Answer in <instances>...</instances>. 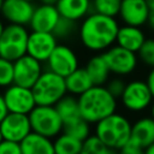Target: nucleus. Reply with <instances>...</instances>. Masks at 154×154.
Here are the masks:
<instances>
[{"label": "nucleus", "instance_id": "3", "mask_svg": "<svg viewBox=\"0 0 154 154\" xmlns=\"http://www.w3.org/2000/svg\"><path fill=\"white\" fill-rule=\"evenodd\" d=\"M131 128L132 123L128 117L114 112L95 124L94 135H96L109 148L119 150L130 142Z\"/></svg>", "mask_w": 154, "mask_h": 154}, {"label": "nucleus", "instance_id": "22", "mask_svg": "<svg viewBox=\"0 0 154 154\" xmlns=\"http://www.w3.org/2000/svg\"><path fill=\"white\" fill-rule=\"evenodd\" d=\"M84 67L88 71L90 78L95 85H105L108 82L111 70H109L102 53L93 55L87 61Z\"/></svg>", "mask_w": 154, "mask_h": 154}, {"label": "nucleus", "instance_id": "13", "mask_svg": "<svg viewBox=\"0 0 154 154\" xmlns=\"http://www.w3.org/2000/svg\"><path fill=\"white\" fill-rule=\"evenodd\" d=\"M58 45V38L53 32L31 30L28 38L26 53L41 63H46Z\"/></svg>", "mask_w": 154, "mask_h": 154}, {"label": "nucleus", "instance_id": "23", "mask_svg": "<svg viewBox=\"0 0 154 154\" xmlns=\"http://www.w3.org/2000/svg\"><path fill=\"white\" fill-rule=\"evenodd\" d=\"M55 108L60 116V118L63 119V123H70L81 116V111H79V105H78V99L75 95L71 94H66L65 96H63L55 105Z\"/></svg>", "mask_w": 154, "mask_h": 154}, {"label": "nucleus", "instance_id": "18", "mask_svg": "<svg viewBox=\"0 0 154 154\" xmlns=\"http://www.w3.org/2000/svg\"><path fill=\"white\" fill-rule=\"evenodd\" d=\"M144 41H146V36L141 26L128 25V24L119 26L116 45L137 53Z\"/></svg>", "mask_w": 154, "mask_h": 154}, {"label": "nucleus", "instance_id": "42", "mask_svg": "<svg viewBox=\"0 0 154 154\" xmlns=\"http://www.w3.org/2000/svg\"><path fill=\"white\" fill-rule=\"evenodd\" d=\"M4 140H5V138H4V136H2V132H1V130H0V143H1Z\"/></svg>", "mask_w": 154, "mask_h": 154}, {"label": "nucleus", "instance_id": "6", "mask_svg": "<svg viewBox=\"0 0 154 154\" xmlns=\"http://www.w3.org/2000/svg\"><path fill=\"white\" fill-rule=\"evenodd\" d=\"M29 119L32 131L46 137L55 138L63 132L64 123L55 106L36 105L29 113Z\"/></svg>", "mask_w": 154, "mask_h": 154}, {"label": "nucleus", "instance_id": "35", "mask_svg": "<svg viewBox=\"0 0 154 154\" xmlns=\"http://www.w3.org/2000/svg\"><path fill=\"white\" fill-rule=\"evenodd\" d=\"M8 113V109L6 107V103H5V100H4V95L0 93V123L1 120L5 118V116Z\"/></svg>", "mask_w": 154, "mask_h": 154}, {"label": "nucleus", "instance_id": "19", "mask_svg": "<svg viewBox=\"0 0 154 154\" xmlns=\"http://www.w3.org/2000/svg\"><path fill=\"white\" fill-rule=\"evenodd\" d=\"M57 8L61 17L77 22L85 18L91 7V0H58Z\"/></svg>", "mask_w": 154, "mask_h": 154}, {"label": "nucleus", "instance_id": "26", "mask_svg": "<svg viewBox=\"0 0 154 154\" xmlns=\"http://www.w3.org/2000/svg\"><path fill=\"white\" fill-rule=\"evenodd\" d=\"M79 154H118V150L106 146L96 135H90L87 140L83 141L82 150Z\"/></svg>", "mask_w": 154, "mask_h": 154}, {"label": "nucleus", "instance_id": "44", "mask_svg": "<svg viewBox=\"0 0 154 154\" xmlns=\"http://www.w3.org/2000/svg\"><path fill=\"white\" fill-rule=\"evenodd\" d=\"M28 1H31V2H34V1H36V0H28Z\"/></svg>", "mask_w": 154, "mask_h": 154}, {"label": "nucleus", "instance_id": "32", "mask_svg": "<svg viewBox=\"0 0 154 154\" xmlns=\"http://www.w3.org/2000/svg\"><path fill=\"white\" fill-rule=\"evenodd\" d=\"M0 154H22L20 143L4 140L0 143Z\"/></svg>", "mask_w": 154, "mask_h": 154}, {"label": "nucleus", "instance_id": "17", "mask_svg": "<svg viewBox=\"0 0 154 154\" xmlns=\"http://www.w3.org/2000/svg\"><path fill=\"white\" fill-rule=\"evenodd\" d=\"M130 142L146 149L154 143V119L148 117H142L132 123Z\"/></svg>", "mask_w": 154, "mask_h": 154}, {"label": "nucleus", "instance_id": "31", "mask_svg": "<svg viewBox=\"0 0 154 154\" xmlns=\"http://www.w3.org/2000/svg\"><path fill=\"white\" fill-rule=\"evenodd\" d=\"M106 88L109 90V93L116 96L117 99H119L125 89V85L126 83L120 78V77H116V78H112V79H108V82L105 84Z\"/></svg>", "mask_w": 154, "mask_h": 154}, {"label": "nucleus", "instance_id": "5", "mask_svg": "<svg viewBox=\"0 0 154 154\" xmlns=\"http://www.w3.org/2000/svg\"><path fill=\"white\" fill-rule=\"evenodd\" d=\"M29 31L25 25L7 24L0 37V57L17 60L26 54Z\"/></svg>", "mask_w": 154, "mask_h": 154}, {"label": "nucleus", "instance_id": "33", "mask_svg": "<svg viewBox=\"0 0 154 154\" xmlns=\"http://www.w3.org/2000/svg\"><path fill=\"white\" fill-rule=\"evenodd\" d=\"M118 154H144V149L129 142L118 150Z\"/></svg>", "mask_w": 154, "mask_h": 154}, {"label": "nucleus", "instance_id": "11", "mask_svg": "<svg viewBox=\"0 0 154 154\" xmlns=\"http://www.w3.org/2000/svg\"><path fill=\"white\" fill-rule=\"evenodd\" d=\"M14 64V83L22 87L32 88L42 75V63L28 53L13 61Z\"/></svg>", "mask_w": 154, "mask_h": 154}, {"label": "nucleus", "instance_id": "20", "mask_svg": "<svg viewBox=\"0 0 154 154\" xmlns=\"http://www.w3.org/2000/svg\"><path fill=\"white\" fill-rule=\"evenodd\" d=\"M22 154H55L52 138L31 131L20 142Z\"/></svg>", "mask_w": 154, "mask_h": 154}, {"label": "nucleus", "instance_id": "21", "mask_svg": "<svg viewBox=\"0 0 154 154\" xmlns=\"http://www.w3.org/2000/svg\"><path fill=\"white\" fill-rule=\"evenodd\" d=\"M65 83H66L67 94L75 96L82 95L93 85H95L85 67H77L75 71H72L69 76L65 77Z\"/></svg>", "mask_w": 154, "mask_h": 154}, {"label": "nucleus", "instance_id": "12", "mask_svg": "<svg viewBox=\"0 0 154 154\" xmlns=\"http://www.w3.org/2000/svg\"><path fill=\"white\" fill-rule=\"evenodd\" d=\"M0 130L5 140L20 143L32 131L29 114L8 112L0 123Z\"/></svg>", "mask_w": 154, "mask_h": 154}, {"label": "nucleus", "instance_id": "40", "mask_svg": "<svg viewBox=\"0 0 154 154\" xmlns=\"http://www.w3.org/2000/svg\"><path fill=\"white\" fill-rule=\"evenodd\" d=\"M4 29H5V24H4V22H2L1 18H0V37H1V35H2Z\"/></svg>", "mask_w": 154, "mask_h": 154}, {"label": "nucleus", "instance_id": "36", "mask_svg": "<svg viewBox=\"0 0 154 154\" xmlns=\"http://www.w3.org/2000/svg\"><path fill=\"white\" fill-rule=\"evenodd\" d=\"M148 24H149V28L154 31V10H153V11H150L149 19H148Z\"/></svg>", "mask_w": 154, "mask_h": 154}, {"label": "nucleus", "instance_id": "38", "mask_svg": "<svg viewBox=\"0 0 154 154\" xmlns=\"http://www.w3.org/2000/svg\"><path fill=\"white\" fill-rule=\"evenodd\" d=\"M144 154H154V143L144 149Z\"/></svg>", "mask_w": 154, "mask_h": 154}, {"label": "nucleus", "instance_id": "1", "mask_svg": "<svg viewBox=\"0 0 154 154\" xmlns=\"http://www.w3.org/2000/svg\"><path fill=\"white\" fill-rule=\"evenodd\" d=\"M118 30L119 24L116 17L91 12L83 18L78 35L84 48L90 52L103 53L116 43Z\"/></svg>", "mask_w": 154, "mask_h": 154}, {"label": "nucleus", "instance_id": "4", "mask_svg": "<svg viewBox=\"0 0 154 154\" xmlns=\"http://www.w3.org/2000/svg\"><path fill=\"white\" fill-rule=\"evenodd\" d=\"M31 89L36 103L45 106H54L63 96L67 94L65 77L48 69L42 72Z\"/></svg>", "mask_w": 154, "mask_h": 154}, {"label": "nucleus", "instance_id": "9", "mask_svg": "<svg viewBox=\"0 0 154 154\" xmlns=\"http://www.w3.org/2000/svg\"><path fill=\"white\" fill-rule=\"evenodd\" d=\"M2 95L8 112L29 114L37 105L32 89L18 85L16 83L5 88Z\"/></svg>", "mask_w": 154, "mask_h": 154}, {"label": "nucleus", "instance_id": "27", "mask_svg": "<svg viewBox=\"0 0 154 154\" xmlns=\"http://www.w3.org/2000/svg\"><path fill=\"white\" fill-rule=\"evenodd\" d=\"M122 0H91L93 12H97L109 17L119 16Z\"/></svg>", "mask_w": 154, "mask_h": 154}, {"label": "nucleus", "instance_id": "41", "mask_svg": "<svg viewBox=\"0 0 154 154\" xmlns=\"http://www.w3.org/2000/svg\"><path fill=\"white\" fill-rule=\"evenodd\" d=\"M149 109H150V117L154 119V101H153V103H152V106L149 107Z\"/></svg>", "mask_w": 154, "mask_h": 154}, {"label": "nucleus", "instance_id": "34", "mask_svg": "<svg viewBox=\"0 0 154 154\" xmlns=\"http://www.w3.org/2000/svg\"><path fill=\"white\" fill-rule=\"evenodd\" d=\"M146 82H147V84H148V87H149V89L154 96V67H150V70L148 71L147 77H146Z\"/></svg>", "mask_w": 154, "mask_h": 154}, {"label": "nucleus", "instance_id": "8", "mask_svg": "<svg viewBox=\"0 0 154 154\" xmlns=\"http://www.w3.org/2000/svg\"><path fill=\"white\" fill-rule=\"evenodd\" d=\"M111 73L117 76H128L132 73L138 64V55L137 53L123 48L118 45H113L107 51L102 53Z\"/></svg>", "mask_w": 154, "mask_h": 154}, {"label": "nucleus", "instance_id": "24", "mask_svg": "<svg viewBox=\"0 0 154 154\" xmlns=\"http://www.w3.org/2000/svg\"><path fill=\"white\" fill-rule=\"evenodd\" d=\"M53 144L55 154H79L82 150L83 141L61 132L54 138Z\"/></svg>", "mask_w": 154, "mask_h": 154}, {"label": "nucleus", "instance_id": "16", "mask_svg": "<svg viewBox=\"0 0 154 154\" xmlns=\"http://www.w3.org/2000/svg\"><path fill=\"white\" fill-rule=\"evenodd\" d=\"M60 17L61 16L55 5L41 4L35 7L29 26L31 30H35V31L53 32Z\"/></svg>", "mask_w": 154, "mask_h": 154}, {"label": "nucleus", "instance_id": "43", "mask_svg": "<svg viewBox=\"0 0 154 154\" xmlns=\"http://www.w3.org/2000/svg\"><path fill=\"white\" fill-rule=\"evenodd\" d=\"M2 5H4V0H0V12H1V8H2Z\"/></svg>", "mask_w": 154, "mask_h": 154}, {"label": "nucleus", "instance_id": "28", "mask_svg": "<svg viewBox=\"0 0 154 154\" xmlns=\"http://www.w3.org/2000/svg\"><path fill=\"white\" fill-rule=\"evenodd\" d=\"M14 83V64L12 60L0 57V88H7Z\"/></svg>", "mask_w": 154, "mask_h": 154}, {"label": "nucleus", "instance_id": "7", "mask_svg": "<svg viewBox=\"0 0 154 154\" xmlns=\"http://www.w3.org/2000/svg\"><path fill=\"white\" fill-rule=\"evenodd\" d=\"M119 100L122 106L126 111L132 113H140L152 106L154 96L146 81L134 79L126 83Z\"/></svg>", "mask_w": 154, "mask_h": 154}, {"label": "nucleus", "instance_id": "37", "mask_svg": "<svg viewBox=\"0 0 154 154\" xmlns=\"http://www.w3.org/2000/svg\"><path fill=\"white\" fill-rule=\"evenodd\" d=\"M41 4H46V5H57L58 0H38Z\"/></svg>", "mask_w": 154, "mask_h": 154}, {"label": "nucleus", "instance_id": "15", "mask_svg": "<svg viewBox=\"0 0 154 154\" xmlns=\"http://www.w3.org/2000/svg\"><path fill=\"white\" fill-rule=\"evenodd\" d=\"M150 14L146 0H122L119 17L124 24L142 26L148 23Z\"/></svg>", "mask_w": 154, "mask_h": 154}, {"label": "nucleus", "instance_id": "30", "mask_svg": "<svg viewBox=\"0 0 154 154\" xmlns=\"http://www.w3.org/2000/svg\"><path fill=\"white\" fill-rule=\"evenodd\" d=\"M75 23L73 20H70L67 18H64V17H60L57 26L54 28L53 30V34L57 36V38H67L69 36L72 35L73 30H75Z\"/></svg>", "mask_w": 154, "mask_h": 154}, {"label": "nucleus", "instance_id": "14", "mask_svg": "<svg viewBox=\"0 0 154 154\" xmlns=\"http://www.w3.org/2000/svg\"><path fill=\"white\" fill-rule=\"evenodd\" d=\"M35 6L28 0H4L1 8L2 18L10 24L29 25Z\"/></svg>", "mask_w": 154, "mask_h": 154}, {"label": "nucleus", "instance_id": "29", "mask_svg": "<svg viewBox=\"0 0 154 154\" xmlns=\"http://www.w3.org/2000/svg\"><path fill=\"white\" fill-rule=\"evenodd\" d=\"M137 55L143 65L154 67V38H146L142 47L137 52Z\"/></svg>", "mask_w": 154, "mask_h": 154}, {"label": "nucleus", "instance_id": "10", "mask_svg": "<svg viewBox=\"0 0 154 154\" xmlns=\"http://www.w3.org/2000/svg\"><path fill=\"white\" fill-rule=\"evenodd\" d=\"M46 64L48 70L63 77L69 76L72 71L79 67V61L76 52L67 45H60V43L57 45L51 57L46 61Z\"/></svg>", "mask_w": 154, "mask_h": 154}, {"label": "nucleus", "instance_id": "2", "mask_svg": "<svg viewBox=\"0 0 154 154\" xmlns=\"http://www.w3.org/2000/svg\"><path fill=\"white\" fill-rule=\"evenodd\" d=\"M77 99L81 116L90 124H96L117 112L118 99L109 93L106 85H93Z\"/></svg>", "mask_w": 154, "mask_h": 154}, {"label": "nucleus", "instance_id": "39", "mask_svg": "<svg viewBox=\"0 0 154 154\" xmlns=\"http://www.w3.org/2000/svg\"><path fill=\"white\" fill-rule=\"evenodd\" d=\"M146 1H147V4L149 5L150 11H153V10H154V0H146Z\"/></svg>", "mask_w": 154, "mask_h": 154}, {"label": "nucleus", "instance_id": "25", "mask_svg": "<svg viewBox=\"0 0 154 154\" xmlns=\"http://www.w3.org/2000/svg\"><path fill=\"white\" fill-rule=\"evenodd\" d=\"M90 125L91 124L89 122H87L83 117H79V118H77L70 123L64 124L63 132H65L72 137H76L81 141H84L91 135V126Z\"/></svg>", "mask_w": 154, "mask_h": 154}]
</instances>
